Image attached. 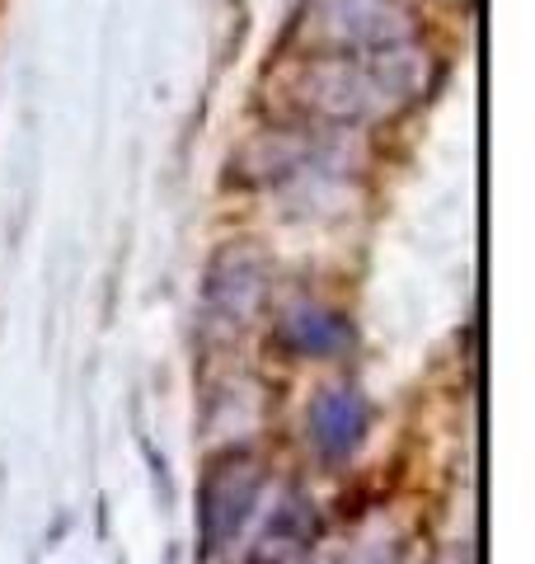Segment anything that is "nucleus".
Listing matches in <instances>:
<instances>
[{
  "instance_id": "nucleus-1",
  "label": "nucleus",
  "mask_w": 535,
  "mask_h": 564,
  "mask_svg": "<svg viewBox=\"0 0 535 564\" xmlns=\"http://www.w3.org/2000/svg\"><path fill=\"white\" fill-rule=\"evenodd\" d=\"M315 429H319V443H325L329 452H348L357 443V433H362V404H357L352 395H343V391H334L329 400H319Z\"/></svg>"
}]
</instances>
